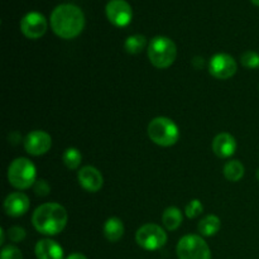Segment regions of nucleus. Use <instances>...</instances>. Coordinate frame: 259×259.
Instances as JSON below:
<instances>
[{"instance_id": "obj_19", "label": "nucleus", "mask_w": 259, "mask_h": 259, "mask_svg": "<svg viewBox=\"0 0 259 259\" xmlns=\"http://www.w3.org/2000/svg\"><path fill=\"white\" fill-rule=\"evenodd\" d=\"M224 176L228 181L238 182L243 176H244V166L238 159H233L225 163L224 166Z\"/></svg>"}, {"instance_id": "obj_28", "label": "nucleus", "mask_w": 259, "mask_h": 259, "mask_svg": "<svg viewBox=\"0 0 259 259\" xmlns=\"http://www.w3.org/2000/svg\"><path fill=\"white\" fill-rule=\"evenodd\" d=\"M0 234H2V239H0V244H3L4 243V230H0Z\"/></svg>"}, {"instance_id": "obj_24", "label": "nucleus", "mask_w": 259, "mask_h": 259, "mask_svg": "<svg viewBox=\"0 0 259 259\" xmlns=\"http://www.w3.org/2000/svg\"><path fill=\"white\" fill-rule=\"evenodd\" d=\"M0 259H23L22 252L14 245H8L4 247L0 254Z\"/></svg>"}, {"instance_id": "obj_25", "label": "nucleus", "mask_w": 259, "mask_h": 259, "mask_svg": "<svg viewBox=\"0 0 259 259\" xmlns=\"http://www.w3.org/2000/svg\"><path fill=\"white\" fill-rule=\"evenodd\" d=\"M8 235H9V239L14 243H19L22 240H24L25 238V230L20 227H12L8 230Z\"/></svg>"}, {"instance_id": "obj_29", "label": "nucleus", "mask_w": 259, "mask_h": 259, "mask_svg": "<svg viewBox=\"0 0 259 259\" xmlns=\"http://www.w3.org/2000/svg\"><path fill=\"white\" fill-rule=\"evenodd\" d=\"M250 2H252L254 5H257V7H259V0H250Z\"/></svg>"}, {"instance_id": "obj_7", "label": "nucleus", "mask_w": 259, "mask_h": 259, "mask_svg": "<svg viewBox=\"0 0 259 259\" xmlns=\"http://www.w3.org/2000/svg\"><path fill=\"white\" fill-rule=\"evenodd\" d=\"M136 240L146 250H158L167 243V234L159 225L146 224L137 230Z\"/></svg>"}, {"instance_id": "obj_21", "label": "nucleus", "mask_w": 259, "mask_h": 259, "mask_svg": "<svg viewBox=\"0 0 259 259\" xmlns=\"http://www.w3.org/2000/svg\"><path fill=\"white\" fill-rule=\"evenodd\" d=\"M63 163L66 164V167L70 169H76L78 168V166L81 164V161H82V154L80 153L77 148H73V147H70V148L66 149L62 154Z\"/></svg>"}, {"instance_id": "obj_11", "label": "nucleus", "mask_w": 259, "mask_h": 259, "mask_svg": "<svg viewBox=\"0 0 259 259\" xmlns=\"http://www.w3.org/2000/svg\"><path fill=\"white\" fill-rule=\"evenodd\" d=\"M52 147V138L43 131H33L25 137L24 148L32 156H42Z\"/></svg>"}, {"instance_id": "obj_26", "label": "nucleus", "mask_w": 259, "mask_h": 259, "mask_svg": "<svg viewBox=\"0 0 259 259\" xmlns=\"http://www.w3.org/2000/svg\"><path fill=\"white\" fill-rule=\"evenodd\" d=\"M33 187H34V192L38 196H47L51 191L50 185L46 180H37Z\"/></svg>"}, {"instance_id": "obj_22", "label": "nucleus", "mask_w": 259, "mask_h": 259, "mask_svg": "<svg viewBox=\"0 0 259 259\" xmlns=\"http://www.w3.org/2000/svg\"><path fill=\"white\" fill-rule=\"evenodd\" d=\"M240 62L244 67L250 68V70L259 68V55L254 51H247L240 57Z\"/></svg>"}, {"instance_id": "obj_3", "label": "nucleus", "mask_w": 259, "mask_h": 259, "mask_svg": "<svg viewBox=\"0 0 259 259\" xmlns=\"http://www.w3.org/2000/svg\"><path fill=\"white\" fill-rule=\"evenodd\" d=\"M177 56L176 45L168 37L157 35L149 42L148 57L157 68H167L175 62Z\"/></svg>"}, {"instance_id": "obj_1", "label": "nucleus", "mask_w": 259, "mask_h": 259, "mask_svg": "<svg viewBox=\"0 0 259 259\" xmlns=\"http://www.w3.org/2000/svg\"><path fill=\"white\" fill-rule=\"evenodd\" d=\"M85 27L82 10L73 4H61L51 14V28L56 35L63 39L76 38Z\"/></svg>"}, {"instance_id": "obj_4", "label": "nucleus", "mask_w": 259, "mask_h": 259, "mask_svg": "<svg viewBox=\"0 0 259 259\" xmlns=\"http://www.w3.org/2000/svg\"><path fill=\"white\" fill-rule=\"evenodd\" d=\"M148 136L151 141L158 146L171 147L179 141L180 131L172 119L158 116L148 124Z\"/></svg>"}, {"instance_id": "obj_27", "label": "nucleus", "mask_w": 259, "mask_h": 259, "mask_svg": "<svg viewBox=\"0 0 259 259\" xmlns=\"http://www.w3.org/2000/svg\"><path fill=\"white\" fill-rule=\"evenodd\" d=\"M66 259H88V258H86L83 254H81V253H72V254L68 255Z\"/></svg>"}, {"instance_id": "obj_10", "label": "nucleus", "mask_w": 259, "mask_h": 259, "mask_svg": "<svg viewBox=\"0 0 259 259\" xmlns=\"http://www.w3.org/2000/svg\"><path fill=\"white\" fill-rule=\"evenodd\" d=\"M237 70L238 66L235 60L227 53H218V55L212 56L210 60V73L219 80H228V78L233 77Z\"/></svg>"}, {"instance_id": "obj_23", "label": "nucleus", "mask_w": 259, "mask_h": 259, "mask_svg": "<svg viewBox=\"0 0 259 259\" xmlns=\"http://www.w3.org/2000/svg\"><path fill=\"white\" fill-rule=\"evenodd\" d=\"M202 210H204V206H202L201 201L197 199H194L186 205L185 214H186V217L189 218V219H195V218H197L201 214Z\"/></svg>"}, {"instance_id": "obj_12", "label": "nucleus", "mask_w": 259, "mask_h": 259, "mask_svg": "<svg viewBox=\"0 0 259 259\" xmlns=\"http://www.w3.org/2000/svg\"><path fill=\"white\" fill-rule=\"evenodd\" d=\"M78 184L88 192H98L103 187L104 179L101 172L93 166H85L77 174Z\"/></svg>"}, {"instance_id": "obj_18", "label": "nucleus", "mask_w": 259, "mask_h": 259, "mask_svg": "<svg viewBox=\"0 0 259 259\" xmlns=\"http://www.w3.org/2000/svg\"><path fill=\"white\" fill-rule=\"evenodd\" d=\"M199 232L204 237H212L222 228V222L217 215H207L199 223Z\"/></svg>"}, {"instance_id": "obj_8", "label": "nucleus", "mask_w": 259, "mask_h": 259, "mask_svg": "<svg viewBox=\"0 0 259 259\" xmlns=\"http://www.w3.org/2000/svg\"><path fill=\"white\" fill-rule=\"evenodd\" d=\"M109 22L115 27H126L132 22L133 10L125 0H110L105 8Z\"/></svg>"}, {"instance_id": "obj_5", "label": "nucleus", "mask_w": 259, "mask_h": 259, "mask_svg": "<svg viewBox=\"0 0 259 259\" xmlns=\"http://www.w3.org/2000/svg\"><path fill=\"white\" fill-rule=\"evenodd\" d=\"M37 169L33 162L20 157L14 159L8 168V180L13 187L18 190H27L35 184Z\"/></svg>"}, {"instance_id": "obj_13", "label": "nucleus", "mask_w": 259, "mask_h": 259, "mask_svg": "<svg viewBox=\"0 0 259 259\" xmlns=\"http://www.w3.org/2000/svg\"><path fill=\"white\" fill-rule=\"evenodd\" d=\"M29 199L25 194L18 191L8 195L4 201V210L9 217L18 218L24 215L29 209Z\"/></svg>"}, {"instance_id": "obj_17", "label": "nucleus", "mask_w": 259, "mask_h": 259, "mask_svg": "<svg viewBox=\"0 0 259 259\" xmlns=\"http://www.w3.org/2000/svg\"><path fill=\"white\" fill-rule=\"evenodd\" d=\"M162 222L167 228V230H176L179 229L180 225L182 224V212L179 207L169 206L162 214Z\"/></svg>"}, {"instance_id": "obj_14", "label": "nucleus", "mask_w": 259, "mask_h": 259, "mask_svg": "<svg viewBox=\"0 0 259 259\" xmlns=\"http://www.w3.org/2000/svg\"><path fill=\"white\" fill-rule=\"evenodd\" d=\"M237 142L229 133H220L212 141V151L220 158H229L235 153Z\"/></svg>"}, {"instance_id": "obj_6", "label": "nucleus", "mask_w": 259, "mask_h": 259, "mask_svg": "<svg viewBox=\"0 0 259 259\" xmlns=\"http://www.w3.org/2000/svg\"><path fill=\"white\" fill-rule=\"evenodd\" d=\"M179 259H211V250L201 237L195 234L185 235L176 248Z\"/></svg>"}, {"instance_id": "obj_9", "label": "nucleus", "mask_w": 259, "mask_h": 259, "mask_svg": "<svg viewBox=\"0 0 259 259\" xmlns=\"http://www.w3.org/2000/svg\"><path fill=\"white\" fill-rule=\"evenodd\" d=\"M47 19L38 12H29L20 20V30L29 39H38L47 32Z\"/></svg>"}, {"instance_id": "obj_30", "label": "nucleus", "mask_w": 259, "mask_h": 259, "mask_svg": "<svg viewBox=\"0 0 259 259\" xmlns=\"http://www.w3.org/2000/svg\"><path fill=\"white\" fill-rule=\"evenodd\" d=\"M257 180L259 181V168H258V171H257Z\"/></svg>"}, {"instance_id": "obj_15", "label": "nucleus", "mask_w": 259, "mask_h": 259, "mask_svg": "<svg viewBox=\"0 0 259 259\" xmlns=\"http://www.w3.org/2000/svg\"><path fill=\"white\" fill-rule=\"evenodd\" d=\"M35 257L38 259H63V249L52 239H42L35 244Z\"/></svg>"}, {"instance_id": "obj_2", "label": "nucleus", "mask_w": 259, "mask_h": 259, "mask_svg": "<svg viewBox=\"0 0 259 259\" xmlns=\"http://www.w3.org/2000/svg\"><path fill=\"white\" fill-rule=\"evenodd\" d=\"M68 215L65 207L56 202L43 204L33 212V227L45 235H57L65 229Z\"/></svg>"}, {"instance_id": "obj_20", "label": "nucleus", "mask_w": 259, "mask_h": 259, "mask_svg": "<svg viewBox=\"0 0 259 259\" xmlns=\"http://www.w3.org/2000/svg\"><path fill=\"white\" fill-rule=\"evenodd\" d=\"M147 45V38L142 34H133L124 42V48L129 55H138L144 50Z\"/></svg>"}, {"instance_id": "obj_16", "label": "nucleus", "mask_w": 259, "mask_h": 259, "mask_svg": "<svg viewBox=\"0 0 259 259\" xmlns=\"http://www.w3.org/2000/svg\"><path fill=\"white\" fill-rule=\"evenodd\" d=\"M104 235L111 243L121 239L124 235V224L119 218H109L104 224Z\"/></svg>"}]
</instances>
